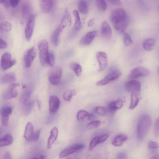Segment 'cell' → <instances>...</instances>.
I'll return each mask as SVG.
<instances>
[{"instance_id": "cell-57", "label": "cell", "mask_w": 159, "mask_h": 159, "mask_svg": "<svg viewBox=\"0 0 159 159\" xmlns=\"http://www.w3.org/2000/svg\"><path fill=\"white\" fill-rule=\"evenodd\" d=\"M151 158L152 159H159V154H156L152 156Z\"/></svg>"}, {"instance_id": "cell-52", "label": "cell", "mask_w": 159, "mask_h": 159, "mask_svg": "<svg viewBox=\"0 0 159 159\" xmlns=\"http://www.w3.org/2000/svg\"><path fill=\"white\" fill-rule=\"evenodd\" d=\"M100 136L101 143L105 141L109 137L108 135L107 134H103Z\"/></svg>"}, {"instance_id": "cell-1", "label": "cell", "mask_w": 159, "mask_h": 159, "mask_svg": "<svg viewBox=\"0 0 159 159\" xmlns=\"http://www.w3.org/2000/svg\"><path fill=\"white\" fill-rule=\"evenodd\" d=\"M152 119L148 115L142 116L139 119L137 126V135L138 139L142 141L146 137L152 125Z\"/></svg>"}, {"instance_id": "cell-20", "label": "cell", "mask_w": 159, "mask_h": 159, "mask_svg": "<svg viewBox=\"0 0 159 159\" xmlns=\"http://www.w3.org/2000/svg\"><path fill=\"white\" fill-rule=\"evenodd\" d=\"M141 98V95L139 92L132 93L131 96V102L129 108L133 110L138 105Z\"/></svg>"}, {"instance_id": "cell-31", "label": "cell", "mask_w": 159, "mask_h": 159, "mask_svg": "<svg viewBox=\"0 0 159 159\" xmlns=\"http://www.w3.org/2000/svg\"><path fill=\"white\" fill-rule=\"evenodd\" d=\"M156 43L155 40L152 39H145L143 42V46L145 50L148 51H152Z\"/></svg>"}, {"instance_id": "cell-2", "label": "cell", "mask_w": 159, "mask_h": 159, "mask_svg": "<svg viewBox=\"0 0 159 159\" xmlns=\"http://www.w3.org/2000/svg\"><path fill=\"white\" fill-rule=\"evenodd\" d=\"M39 60L42 65L44 66H48V59L49 52L48 42L45 40L40 41L38 44Z\"/></svg>"}, {"instance_id": "cell-58", "label": "cell", "mask_w": 159, "mask_h": 159, "mask_svg": "<svg viewBox=\"0 0 159 159\" xmlns=\"http://www.w3.org/2000/svg\"><path fill=\"white\" fill-rule=\"evenodd\" d=\"M157 72H158V74H159V66L158 67V69H157Z\"/></svg>"}, {"instance_id": "cell-55", "label": "cell", "mask_w": 159, "mask_h": 159, "mask_svg": "<svg viewBox=\"0 0 159 159\" xmlns=\"http://www.w3.org/2000/svg\"><path fill=\"white\" fill-rule=\"evenodd\" d=\"M36 103L38 107V109L39 110H40L41 109L42 107L41 102L38 99L36 100Z\"/></svg>"}, {"instance_id": "cell-53", "label": "cell", "mask_w": 159, "mask_h": 159, "mask_svg": "<svg viewBox=\"0 0 159 159\" xmlns=\"http://www.w3.org/2000/svg\"><path fill=\"white\" fill-rule=\"evenodd\" d=\"M94 19L93 18L89 20L88 23V26L90 27L93 26L94 24Z\"/></svg>"}, {"instance_id": "cell-43", "label": "cell", "mask_w": 159, "mask_h": 159, "mask_svg": "<svg viewBox=\"0 0 159 159\" xmlns=\"http://www.w3.org/2000/svg\"><path fill=\"white\" fill-rule=\"evenodd\" d=\"M95 111L97 114L101 116L105 115L107 112L105 107L101 106L97 107L95 109Z\"/></svg>"}, {"instance_id": "cell-33", "label": "cell", "mask_w": 159, "mask_h": 159, "mask_svg": "<svg viewBox=\"0 0 159 159\" xmlns=\"http://www.w3.org/2000/svg\"><path fill=\"white\" fill-rule=\"evenodd\" d=\"M73 14L75 18L74 28L75 30H79L81 27V22L79 13L77 10H74L73 11Z\"/></svg>"}, {"instance_id": "cell-38", "label": "cell", "mask_w": 159, "mask_h": 159, "mask_svg": "<svg viewBox=\"0 0 159 159\" xmlns=\"http://www.w3.org/2000/svg\"><path fill=\"white\" fill-rule=\"evenodd\" d=\"M101 143L100 136L94 137L90 143L89 146V150H92L97 144Z\"/></svg>"}, {"instance_id": "cell-7", "label": "cell", "mask_w": 159, "mask_h": 159, "mask_svg": "<svg viewBox=\"0 0 159 159\" xmlns=\"http://www.w3.org/2000/svg\"><path fill=\"white\" fill-rule=\"evenodd\" d=\"M84 147V145L81 143L72 144L63 150L59 153V157L60 158L65 157Z\"/></svg>"}, {"instance_id": "cell-21", "label": "cell", "mask_w": 159, "mask_h": 159, "mask_svg": "<svg viewBox=\"0 0 159 159\" xmlns=\"http://www.w3.org/2000/svg\"><path fill=\"white\" fill-rule=\"evenodd\" d=\"M32 93V90L30 88H26L22 93L20 98V102L23 105H26L29 100Z\"/></svg>"}, {"instance_id": "cell-45", "label": "cell", "mask_w": 159, "mask_h": 159, "mask_svg": "<svg viewBox=\"0 0 159 159\" xmlns=\"http://www.w3.org/2000/svg\"><path fill=\"white\" fill-rule=\"evenodd\" d=\"M40 130L39 129L36 130L34 132L32 136V137L30 141H36L39 138Z\"/></svg>"}, {"instance_id": "cell-22", "label": "cell", "mask_w": 159, "mask_h": 159, "mask_svg": "<svg viewBox=\"0 0 159 159\" xmlns=\"http://www.w3.org/2000/svg\"><path fill=\"white\" fill-rule=\"evenodd\" d=\"M16 80L15 74L9 73L3 75L0 77V82L2 84H6L15 82Z\"/></svg>"}, {"instance_id": "cell-37", "label": "cell", "mask_w": 159, "mask_h": 159, "mask_svg": "<svg viewBox=\"0 0 159 159\" xmlns=\"http://www.w3.org/2000/svg\"><path fill=\"white\" fill-rule=\"evenodd\" d=\"M76 94L75 90H68L65 91L63 95V98L64 100L70 102L71 99L73 96Z\"/></svg>"}, {"instance_id": "cell-5", "label": "cell", "mask_w": 159, "mask_h": 159, "mask_svg": "<svg viewBox=\"0 0 159 159\" xmlns=\"http://www.w3.org/2000/svg\"><path fill=\"white\" fill-rule=\"evenodd\" d=\"M20 85L19 84H10L3 92L2 98L4 100H8L16 98L18 95L16 88Z\"/></svg>"}, {"instance_id": "cell-15", "label": "cell", "mask_w": 159, "mask_h": 159, "mask_svg": "<svg viewBox=\"0 0 159 159\" xmlns=\"http://www.w3.org/2000/svg\"><path fill=\"white\" fill-rule=\"evenodd\" d=\"M96 58L99 66V71H101L104 70L107 65V55L104 52H99L97 53Z\"/></svg>"}, {"instance_id": "cell-44", "label": "cell", "mask_w": 159, "mask_h": 159, "mask_svg": "<svg viewBox=\"0 0 159 159\" xmlns=\"http://www.w3.org/2000/svg\"><path fill=\"white\" fill-rule=\"evenodd\" d=\"M154 132L155 136L159 137V117L155 120L154 125Z\"/></svg>"}, {"instance_id": "cell-59", "label": "cell", "mask_w": 159, "mask_h": 159, "mask_svg": "<svg viewBox=\"0 0 159 159\" xmlns=\"http://www.w3.org/2000/svg\"><path fill=\"white\" fill-rule=\"evenodd\" d=\"M158 9H159V5H158Z\"/></svg>"}, {"instance_id": "cell-34", "label": "cell", "mask_w": 159, "mask_h": 159, "mask_svg": "<svg viewBox=\"0 0 159 159\" xmlns=\"http://www.w3.org/2000/svg\"><path fill=\"white\" fill-rule=\"evenodd\" d=\"M31 8L30 6L27 4L23 5L22 8V17L24 20L28 19L31 15Z\"/></svg>"}, {"instance_id": "cell-41", "label": "cell", "mask_w": 159, "mask_h": 159, "mask_svg": "<svg viewBox=\"0 0 159 159\" xmlns=\"http://www.w3.org/2000/svg\"><path fill=\"white\" fill-rule=\"evenodd\" d=\"M101 124L100 121H93L88 124L86 126V128L89 130L93 129L98 127Z\"/></svg>"}, {"instance_id": "cell-18", "label": "cell", "mask_w": 159, "mask_h": 159, "mask_svg": "<svg viewBox=\"0 0 159 159\" xmlns=\"http://www.w3.org/2000/svg\"><path fill=\"white\" fill-rule=\"evenodd\" d=\"M64 29L59 25L55 30L51 34L50 39L52 43L55 47L58 46L59 43V37Z\"/></svg>"}, {"instance_id": "cell-32", "label": "cell", "mask_w": 159, "mask_h": 159, "mask_svg": "<svg viewBox=\"0 0 159 159\" xmlns=\"http://www.w3.org/2000/svg\"><path fill=\"white\" fill-rule=\"evenodd\" d=\"M78 8L80 12L84 15L86 14L89 10L88 6L84 0H80L78 4Z\"/></svg>"}, {"instance_id": "cell-29", "label": "cell", "mask_w": 159, "mask_h": 159, "mask_svg": "<svg viewBox=\"0 0 159 159\" xmlns=\"http://www.w3.org/2000/svg\"><path fill=\"white\" fill-rule=\"evenodd\" d=\"M127 136L124 134H120L116 136L112 141V144L115 146H120L128 139Z\"/></svg>"}, {"instance_id": "cell-17", "label": "cell", "mask_w": 159, "mask_h": 159, "mask_svg": "<svg viewBox=\"0 0 159 159\" xmlns=\"http://www.w3.org/2000/svg\"><path fill=\"white\" fill-rule=\"evenodd\" d=\"M101 34L103 38L107 39H111L112 37L111 29L106 21H103L101 25Z\"/></svg>"}, {"instance_id": "cell-36", "label": "cell", "mask_w": 159, "mask_h": 159, "mask_svg": "<svg viewBox=\"0 0 159 159\" xmlns=\"http://www.w3.org/2000/svg\"><path fill=\"white\" fill-rule=\"evenodd\" d=\"M11 24L7 21H3L0 24V30L1 31L9 32L11 30Z\"/></svg>"}, {"instance_id": "cell-16", "label": "cell", "mask_w": 159, "mask_h": 159, "mask_svg": "<svg viewBox=\"0 0 159 159\" xmlns=\"http://www.w3.org/2000/svg\"><path fill=\"white\" fill-rule=\"evenodd\" d=\"M97 34V32L95 30L88 32L80 40V45L85 46L90 44L96 37Z\"/></svg>"}, {"instance_id": "cell-3", "label": "cell", "mask_w": 159, "mask_h": 159, "mask_svg": "<svg viewBox=\"0 0 159 159\" xmlns=\"http://www.w3.org/2000/svg\"><path fill=\"white\" fill-rule=\"evenodd\" d=\"M62 73V68L61 66H56L53 67L48 73L49 82L53 85H58L60 81Z\"/></svg>"}, {"instance_id": "cell-26", "label": "cell", "mask_w": 159, "mask_h": 159, "mask_svg": "<svg viewBox=\"0 0 159 159\" xmlns=\"http://www.w3.org/2000/svg\"><path fill=\"white\" fill-rule=\"evenodd\" d=\"M124 99L122 98H119L117 100L111 102L109 105V110L112 111L121 109L123 107L124 103Z\"/></svg>"}, {"instance_id": "cell-54", "label": "cell", "mask_w": 159, "mask_h": 159, "mask_svg": "<svg viewBox=\"0 0 159 159\" xmlns=\"http://www.w3.org/2000/svg\"><path fill=\"white\" fill-rule=\"evenodd\" d=\"M4 157L5 159H11V154L9 152H5L4 155Z\"/></svg>"}, {"instance_id": "cell-10", "label": "cell", "mask_w": 159, "mask_h": 159, "mask_svg": "<svg viewBox=\"0 0 159 159\" xmlns=\"http://www.w3.org/2000/svg\"><path fill=\"white\" fill-rule=\"evenodd\" d=\"M127 17L125 11L122 8H119L114 10L110 16V20L114 24L116 22L123 20Z\"/></svg>"}, {"instance_id": "cell-28", "label": "cell", "mask_w": 159, "mask_h": 159, "mask_svg": "<svg viewBox=\"0 0 159 159\" xmlns=\"http://www.w3.org/2000/svg\"><path fill=\"white\" fill-rule=\"evenodd\" d=\"M34 132V127L33 124L30 122H28L25 126L24 133L25 138L26 140L30 141Z\"/></svg>"}, {"instance_id": "cell-9", "label": "cell", "mask_w": 159, "mask_h": 159, "mask_svg": "<svg viewBox=\"0 0 159 159\" xmlns=\"http://www.w3.org/2000/svg\"><path fill=\"white\" fill-rule=\"evenodd\" d=\"M122 73L119 70H113L109 73L102 79L98 81L96 83L98 85H105L110 82L119 78Z\"/></svg>"}, {"instance_id": "cell-13", "label": "cell", "mask_w": 159, "mask_h": 159, "mask_svg": "<svg viewBox=\"0 0 159 159\" xmlns=\"http://www.w3.org/2000/svg\"><path fill=\"white\" fill-rule=\"evenodd\" d=\"M125 87L126 91L129 92H140L141 90V83L135 80H130L125 84Z\"/></svg>"}, {"instance_id": "cell-19", "label": "cell", "mask_w": 159, "mask_h": 159, "mask_svg": "<svg viewBox=\"0 0 159 159\" xmlns=\"http://www.w3.org/2000/svg\"><path fill=\"white\" fill-rule=\"evenodd\" d=\"M58 133V130L57 127H54L51 129L47 141V146L48 149H50L52 147V145L57 140Z\"/></svg>"}, {"instance_id": "cell-42", "label": "cell", "mask_w": 159, "mask_h": 159, "mask_svg": "<svg viewBox=\"0 0 159 159\" xmlns=\"http://www.w3.org/2000/svg\"><path fill=\"white\" fill-rule=\"evenodd\" d=\"M55 60V56L54 53L52 51L49 52L48 59V66H53Z\"/></svg>"}, {"instance_id": "cell-8", "label": "cell", "mask_w": 159, "mask_h": 159, "mask_svg": "<svg viewBox=\"0 0 159 159\" xmlns=\"http://www.w3.org/2000/svg\"><path fill=\"white\" fill-rule=\"evenodd\" d=\"M16 63V61L12 59L11 53L6 52L2 56L1 59V66L3 70L8 69L14 66Z\"/></svg>"}, {"instance_id": "cell-51", "label": "cell", "mask_w": 159, "mask_h": 159, "mask_svg": "<svg viewBox=\"0 0 159 159\" xmlns=\"http://www.w3.org/2000/svg\"><path fill=\"white\" fill-rule=\"evenodd\" d=\"M127 157L126 154L124 152L120 153L117 156L118 159H126Z\"/></svg>"}, {"instance_id": "cell-56", "label": "cell", "mask_w": 159, "mask_h": 159, "mask_svg": "<svg viewBox=\"0 0 159 159\" xmlns=\"http://www.w3.org/2000/svg\"><path fill=\"white\" fill-rule=\"evenodd\" d=\"M45 157L43 155H40L38 156L37 157H35L33 158L34 159H44L45 158Z\"/></svg>"}, {"instance_id": "cell-46", "label": "cell", "mask_w": 159, "mask_h": 159, "mask_svg": "<svg viewBox=\"0 0 159 159\" xmlns=\"http://www.w3.org/2000/svg\"><path fill=\"white\" fill-rule=\"evenodd\" d=\"M148 146L150 148L153 149H157L159 148L158 143L156 142L152 141H149Z\"/></svg>"}, {"instance_id": "cell-35", "label": "cell", "mask_w": 159, "mask_h": 159, "mask_svg": "<svg viewBox=\"0 0 159 159\" xmlns=\"http://www.w3.org/2000/svg\"><path fill=\"white\" fill-rule=\"evenodd\" d=\"M70 67L74 71L77 76L80 75L82 69L81 66L79 64L76 62L72 63L70 65Z\"/></svg>"}, {"instance_id": "cell-6", "label": "cell", "mask_w": 159, "mask_h": 159, "mask_svg": "<svg viewBox=\"0 0 159 159\" xmlns=\"http://www.w3.org/2000/svg\"><path fill=\"white\" fill-rule=\"evenodd\" d=\"M36 16L35 14H31L27 20L25 33L26 39L27 41H30L32 37L35 25Z\"/></svg>"}, {"instance_id": "cell-27", "label": "cell", "mask_w": 159, "mask_h": 159, "mask_svg": "<svg viewBox=\"0 0 159 159\" xmlns=\"http://www.w3.org/2000/svg\"><path fill=\"white\" fill-rule=\"evenodd\" d=\"M53 0H40V8L43 12L47 13L51 10Z\"/></svg>"}, {"instance_id": "cell-30", "label": "cell", "mask_w": 159, "mask_h": 159, "mask_svg": "<svg viewBox=\"0 0 159 159\" xmlns=\"http://www.w3.org/2000/svg\"><path fill=\"white\" fill-rule=\"evenodd\" d=\"M13 138L10 134H7L3 135L0 140V147H3L11 144L13 142Z\"/></svg>"}, {"instance_id": "cell-25", "label": "cell", "mask_w": 159, "mask_h": 159, "mask_svg": "<svg viewBox=\"0 0 159 159\" xmlns=\"http://www.w3.org/2000/svg\"><path fill=\"white\" fill-rule=\"evenodd\" d=\"M129 19L127 17L125 19L115 23V29L119 32L123 33L129 24Z\"/></svg>"}, {"instance_id": "cell-39", "label": "cell", "mask_w": 159, "mask_h": 159, "mask_svg": "<svg viewBox=\"0 0 159 159\" xmlns=\"http://www.w3.org/2000/svg\"><path fill=\"white\" fill-rule=\"evenodd\" d=\"M96 6L100 10L104 11L107 9V6L104 0H95Z\"/></svg>"}, {"instance_id": "cell-47", "label": "cell", "mask_w": 159, "mask_h": 159, "mask_svg": "<svg viewBox=\"0 0 159 159\" xmlns=\"http://www.w3.org/2000/svg\"><path fill=\"white\" fill-rule=\"evenodd\" d=\"M0 48L1 49H4L7 47V44L6 42L1 37L0 38Z\"/></svg>"}, {"instance_id": "cell-23", "label": "cell", "mask_w": 159, "mask_h": 159, "mask_svg": "<svg viewBox=\"0 0 159 159\" xmlns=\"http://www.w3.org/2000/svg\"><path fill=\"white\" fill-rule=\"evenodd\" d=\"M71 23V18L67 10H66L61 20L59 25L64 29L67 26L70 25Z\"/></svg>"}, {"instance_id": "cell-14", "label": "cell", "mask_w": 159, "mask_h": 159, "mask_svg": "<svg viewBox=\"0 0 159 159\" xmlns=\"http://www.w3.org/2000/svg\"><path fill=\"white\" fill-rule=\"evenodd\" d=\"M60 104V101L57 96H51L49 100V112L51 113H56L59 109Z\"/></svg>"}, {"instance_id": "cell-12", "label": "cell", "mask_w": 159, "mask_h": 159, "mask_svg": "<svg viewBox=\"0 0 159 159\" xmlns=\"http://www.w3.org/2000/svg\"><path fill=\"white\" fill-rule=\"evenodd\" d=\"M36 55V52L34 47L29 48L25 52L24 60L25 66L30 67Z\"/></svg>"}, {"instance_id": "cell-48", "label": "cell", "mask_w": 159, "mask_h": 159, "mask_svg": "<svg viewBox=\"0 0 159 159\" xmlns=\"http://www.w3.org/2000/svg\"><path fill=\"white\" fill-rule=\"evenodd\" d=\"M20 0H9V3L13 7H16L19 4Z\"/></svg>"}, {"instance_id": "cell-11", "label": "cell", "mask_w": 159, "mask_h": 159, "mask_svg": "<svg viewBox=\"0 0 159 159\" xmlns=\"http://www.w3.org/2000/svg\"><path fill=\"white\" fill-rule=\"evenodd\" d=\"M12 108L10 106L3 107L0 110L1 123L4 126H6L8 123L9 116L12 113Z\"/></svg>"}, {"instance_id": "cell-24", "label": "cell", "mask_w": 159, "mask_h": 159, "mask_svg": "<svg viewBox=\"0 0 159 159\" xmlns=\"http://www.w3.org/2000/svg\"><path fill=\"white\" fill-rule=\"evenodd\" d=\"M93 117V115L84 110H80L77 113V118L80 122H83L86 120H91Z\"/></svg>"}, {"instance_id": "cell-4", "label": "cell", "mask_w": 159, "mask_h": 159, "mask_svg": "<svg viewBox=\"0 0 159 159\" xmlns=\"http://www.w3.org/2000/svg\"><path fill=\"white\" fill-rule=\"evenodd\" d=\"M150 73V71L147 68L142 66H138L131 70L129 77L130 80H135L147 76Z\"/></svg>"}, {"instance_id": "cell-40", "label": "cell", "mask_w": 159, "mask_h": 159, "mask_svg": "<svg viewBox=\"0 0 159 159\" xmlns=\"http://www.w3.org/2000/svg\"><path fill=\"white\" fill-rule=\"evenodd\" d=\"M123 41L125 45L127 46H130L133 43L130 35L127 33H123Z\"/></svg>"}, {"instance_id": "cell-49", "label": "cell", "mask_w": 159, "mask_h": 159, "mask_svg": "<svg viewBox=\"0 0 159 159\" xmlns=\"http://www.w3.org/2000/svg\"><path fill=\"white\" fill-rule=\"evenodd\" d=\"M0 3L6 8H8L10 4L8 0H0Z\"/></svg>"}, {"instance_id": "cell-50", "label": "cell", "mask_w": 159, "mask_h": 159, "mask_svg": "<svg viewBox=\"0 0 159 159\" xmlns=\"http://www.w3.org/2000/svg\"><path fill=\"white\" fill-rule=\"evenodd\" d=\"M109 1L111 4L116 5H120L121 4V2L120 0H108Z\"/></svg>"}]
</instances>
